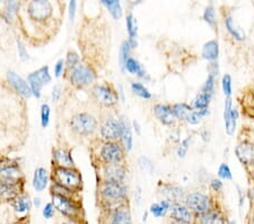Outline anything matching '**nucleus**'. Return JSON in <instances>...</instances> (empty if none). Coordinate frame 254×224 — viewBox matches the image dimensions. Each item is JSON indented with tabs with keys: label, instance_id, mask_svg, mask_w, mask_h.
Segmentation results:
<instances>
[{
	"label": "nucleus",
	"instance_id": "nucleus-51",
	"mask_svg": "<svg viewBox=\"0 0 254 224\" xmlns=\"http://www.w3.org/2000/svg\"><path fill=\"white\" fill-rule=\"evenodd\" d=\"M217 73H218V65L216 63H212L209 65V74L212 76H216Z\"/></svg>",
	"mask_w": 254,
	"mask_h": 224
},
{
	"label": "nucleus",
	"instance_id": "nucleus-7",
	"mask_svg": "<svg viewBox=\"0 0 254 224\" xmlns=\"http://www.w3.org/2000/svg\"><path fill=\"white\" fill-rule=\"evenodd\" d=\"M187 206L192 213L202 214L210 210V199L201 193H192L186 198Z\"/></svg>",
	"mask_w": 254,
	"mask_h": 224
},
{
	"label": "nucleus",
	"instance_id": "nucleus-50",
	"mask_svg": "<svg viewBox=\"0 0 254 224\" xmlns=\"http://www.w3.org/2000/svg\"><path fill=\"white\" fill-rule=\"evenodd\" d=\"M210 185H211V188L214 189L215 191H219L220 189L223 188V182L218 180V179H212Z\"/></svg>",
	"mask_w": 254,
	"mask_h": 224
},
{
	"label": "nucleus",
	"instance_id": "nucleus-44",
	"mask_svg": "<svg viewBox=\"0 0 254 224\" xmlns=\"http://www.w3.org/2000/svg\"><path fill=\"white\" fill-rule=\"evenodd\" d=\"M201 115H200L199 113V111H192V113L190 115V117L188 118V122H189V124H191V125H198L200 121H201Z\"/></svg>",
	"mask_w": 254,
	"mask_h": 224
},
{
	"label": "nucleus",
	"instance_id": "nucleus-8",
	"mask_svg": "<svg viewBox=\"0 0 254 224\" xmlns=\"http://www.w3.org/2000/svg\"><path fill=\"white\" fill-rule=\"evenodd\" d=\"M101 156L108 164L119 163L124 158V150L121 146L114 142H109L101 149Z\"/></svg>",
	"mask_w": 254,
	"mask_h": 224
},
{
	"label": "nucleus",
	"instance_id": "nucleus-1",
	"mask_svg": "<svg viewBox=\"0 0 254 224\" xmlns=\"http://www.w3.org/2000/svg\"><path fill=\"white\" fill-rule=\"evenodd\" d=\"M56 183L61 188L76 190L81 186V177L76 170L70 168H57L53 173Z\"/></svg>",
	"mask_w": 254,
	"mask_h": 224
},
{
	"label": "nucleus",
	"instance_id": "nucleus-3",
	"mask_svg": "<svg viewBox=\"0 0 254 224\" xmlns=\"http://www.w3.org/2000/svg\"><path fill=\"white\" fill-rule=\"evenodd\" d=\"M72 130L80 135H89L94 133L97 128V121L93 116L88 113H79L75 116L70 121Z\"/></svg>",
	"mask_w": 254,
	"mask_h": 224
},
{
	"label": "nucleus",
	"instance_id": "nucleus-25",
	"mask_svg": "<svg viewBox=\"0 0 254 224\" xmlns=\"http://www.w3.org/2000/svg\"><path fill=\"white\" fill-rule=\"evenodd\" d=\"M122 125V134H121V140L124 143V146L127 150H130L132 149V134H131V129L129 125L126 121L121 120Z\"/></svg>",
	"mask_w": 254,
	"mask_h": 224
},
{
	"label": "nucleus",
	"instance_id": "nucleus-19",
	"mask_svg": "<svg viewBox=\"0 0 254 224\" xmlns=\"http://www.w3.org/2000/svg\"><path fill=\"white\" fill-rule=\"evenodd\" d=\"M20 172L15 166H6L0 170V182L7 183V185L15 186L19 180Z\"/></svg>",
	"mask_w": 254,
	"mask_h": 224
},
{
	"label": "nucleus",
	"instance_id": "nucleus-16",
	"mask_svg": "<svg viewBox=\"0 0 254 224\" xmlns=\"http://www.w3.org/2000/svg\"><path fill=\"white\" fill-rule=\"evenodd\" d=\"M108 224H132L130 212L126 207H117L110 213Z\"/></svg>",
	"mask_w": 254,
	"mask_h": 224
},
{
	"label": "nucleus",
	"instance_id": "nucleus-10",
	"mask_svg": "<svg viewBox=\"0 0 254 224\" xmlns=\"http://www.w3.org/2000/svg\"><path fill=\"white\" fill-rule=\"evenodd\" d=\"M93 93L95 99L100 102V103L108 105V107L116 104L119 100L117 93L110 87L104 86V85H97V86L94 87Z\"/></svg>",
	"mask_w": 254,
	"mask_h": 224
},
{
	"label": "nucleus",
	"instance_id": "nucleus-12",
	"mask_svg": "<svg viewBox=\"0 0 254 224\" xmlns=\"http://www.w3.org/2000/svg\"><path fill=\"white\" fill-rule=\"evenodd\" d=\"M103 176L105 178V181L122 182L126 177V170L119 163H113V164H108L105 166Z\"/></svg>",
	"mask_w": 254,
	"mask_h": 224
},
{
	"label": "nucleus",
	"instance_id": "nucleus-2",
	"mask_svg": "<svg viewBox=\"0 0 254 224\" xmlns=\"http://www.w3.org/2000/svg\"><path fill=\"white\" fill-rule=\"evenodd\" d=\"M101 195L106 203L118 204L122 202L127 196V189L122 182L105 181L101 189Z\"/></svg>",
	"mask_w": 254,
	"mask_h": 224
},
{
	"label": "nucleus",
	"instance_id": "nucleus-43",
	"mask_svg": "<svg viewBox=\"0 0 254 224\" xmlns=\"http://www.w3.org/2000/svg\"><path fill=\"white\" fill-rule=\"evenodd\" d=\"M190 138H187V140H184L182 142V144L180 145V148L178 149V155L180 157H184L186 156V154L188 152V149H189V145H190Z\"/></svg>",
	"mask_w": 254,
	"mask_h": 224
},
{
	"label": "nucleus",
	"instance_id": "nucleus-22",
	"mask_svg": "<svg viewBox=\"0 0 254 224\" xmlns=\"http://www.w3.org/2000/svg\"><path fill=\"white\" fill-rule=\"evenodd\" d=\"M48 172L46 169L38 168L33 177V187L36 191H43L48 186Z\"/></svg>",
	"mask_w": 254,
	"mask_h": 224
},
{
	"label": "nucleus",
	"instance_id": "nucleus-39",
	"mask_svg": "<svg viewBox=\"0 0 254 224\" xmlns=\"http://www.w3.org/2000/svg\"><path fill=\"white\" fill-rule=\"evenodd\" d=\"M214 87H215V76L212 75H209L207 81L204 83V86H203V91L204 93H207V94H212V92H214Z\"/></svg>",
	"mask_w": 254,
	"mask_h": 224
},
{
	"label": "nucleus",
	"instance_id": "nucleus-26",
	"mask_svg": "<svg viewBox=\"0 0 254 224\" xmlns=\"http://www.w3.org/2000/svg\"><path fill=\"white\" fill-rule=\"evenodd\" d=\"M171 204L169 201H162L161 203H155L150 206V213L156 218H162L170 210Z\"/></svg>",
	"mask_w": 254,
	"mask_h": 224
},
{
	"label": "nucleus",
	"instance_id": "nucleus-52",
	"mask_svg": "<svg viewBox=\"0 0 254 224\" xmlns=\"http://www.w3.org/2000/svg\"><path fill=\"white\" fill-rule=\"evenodd\" d=\"M63 224H79L78 222L76 221V220H68V221H65V222H64Z\"/></svg>",
	"mask_w": 254,
	"mask_h": 224
},
{
	"label": "nucleus",
	"instance_id": "nucleus-20",
	"mask_svg": "<svg viewBox=\"0 0 254 224\" xmlns=\"http://www.w3.org/2000/svg\"><path fill=\"white\" fill-rule=\"evenodd\" d=\"M198 224H224V218L218 211L209 210L199 215Z\"/></svg>",
	"mask_w": 254,
	"mask_h": 224
},
{
	"label": "nucleus",
	"instance_id": "nucleus-9",
	"mask_svg": "<svg viewBox=\"0 0 254 224\" xmlns=\"http://www.w3.org/2000/svg\"><path fill=\"white\" fill-rule=\"evenodd\" d=\"M28 14L36 20H44L52 14V6L49 1H32L28 5Z\"/></svg>",
	"mask_w": 254,
	"mask_h": 224
},
{
	"label": "nucleus",
	"instance_id": "nucleus-32",
	"mask_svg": "<svg viewBox=\"0 0 254 224\" xmlns=\"http://www.w3.org/2000/svg\"><path fill=\"white\" fill-rule=\"evenodd\" d=\"M16 195L15 186L7 185V183L0 182V198H13Z\"/></svg>",
	"mask_w": 254,
	"mask_h": 224
},
{
	"label": "nucleus",
	"instance_id": "nucleus-29",
	"mask_svg": "<svg viewBox=\"0 0 254 224\" xmlns=\"http://www.w3.org/2000/svg\"><path fill=\"white\" fill-rule=\"evenodd\" d=\"M209 102H210V94H207V93L201 92L199 93L198 95L193 101V108L196 109V111H201V110H206L209 105Z\"/></svg>",
	"mask_w": 254,
	"mask_h": 224
},
{
	"label": "nucleus",
	"instance_id": "nucleus-34",
	"mask_svg": "<svg viewBox=\"0 0 254 224\" xmlns=\"http://www.w3.org/2000/svg\"><path fill=\"white\" fill-rule=\"evenodd\" d=\"M131 89H132L134 94L139 95L140 97H142V99H150L151 97L150 92L143 86L141 83H132L131 84Z\"/></svg>",
	"mask_w": 254,
	"mask_h": 224
},
{
	"label": "nucleus",
	"instance_id": "nucleus-6",
	"mask_svg": "<svg viewBox=\"0 0 254 224\" xmlns=\"http://www.w3.org/2000/svg\"><path fill=\"white\" fill-rule=\"evenodd\" d=\"M70 79L77 86H86L95 80V73L91 67L78 65L71 71Z\"/></svg>",
	"mask_w": 254,
	"mask_h": 224
},
{
	"label": "nucleus",
	"instance_id": "nucleus-4",
	"mask_svg": "<svg viewBox=\"0 0 254 224\" xmlns=\"http://www.w3.org/2000/svg\"><path fill=\"white\" fill-rule=\"evenodd\" d=\"M28 83H30V87L32 91V94L40 97L41 96V88H42L43 85L49 84L51 81V76L50 73H49V67L44 66L40 68L39 71L34 73H31L27 77Z\"/></svg>",
	"mask_w": 254,
	"mask_h": 224
},
{
	"label": "nucleus",
	"instance_id": "nucleus-28",
	"mask_svg": "<svg viewBox=\"0 0 254 224\" xmlns=\"http://www.w3.org/2000/svg\"><path fill=\"white\" fill-rule=\"evenodd\" d=\"M225 24H226V27L229 33H231L235 39L237 40H244L245 39V33L243 32V30L240 27H237L234 24V20H233L232 17H227L225 19Z\"/></svg>",
	"mask_w": 254,
	"mask_h": 224
},
{
	"label": "nucleus",
	"instance_id": "nucleus-33",
	"mask_svg": "<svg viewBox=\"0 0 254 224\" xmlns=\"http://www.w3.org/2000/svg\"><path fill=\"white\" fill-rule=\"evenodd\" d=\"M127 28H128V33L130 39H134L137 36V20L133 17L132 14H129L127 16Z\"/></svg>",
	"mask_w": 254,
	"mask_h": 224
},
{
	"label": "nucleus",
	"instance_id": "nucleus-27",
	"mask_svg": "<svg viewBox=\"0 0 254 224\" xmlns=\"http://www.w3.org/2000/svg\"><path fill=\"white\" fill-rule=\"evenodd\" d=\"M125 68L130 73V74H134L139 77L146 76V73H145V71H143V68L141 67V65L133 58H129L128 60H127Z\"/></svg>",
	"mask_w": 254,
	"mask_h": 224
},
{
	"label": "nucleus",
	"instance_id": "nucleus-17",
	"mask_svg": "<svg viewBox=\"0 0 254 224\" xmlns=\"http://www.w3.org/2000/svg\"><path fill=\"white\" fill-rule=\"evenodd\" d=\"M239 160L244 164H253L254 163V146L250 143H241L235 149Z\"/></svg>",
	"mask_w": 254,
	"mask_h": 224
},
{
	"label": "nucleus",
	"instance_id": "nucleus-41",
	"mask_svg": "<svg viewBox=\"0 0 254 224\" xmlns=\"http://www.w3.org/2000/svg\"><path fill=\"white\" fill-rule=\"evenodd\" d=\"M218 176L220 178H223V179H227V180H231V179H232V172H231V169H229V166L227 164H225V163H223V164L219 166Z\"/></svg>",
	"mask_w": 254,
	"mask_h": 224
},
{
	"label": "nucleus",
	"instance_id": "nucleus-38",
	"mask_svg": "<svg viewBox=\"0 0 254 224\" xmlns=\"http://www.w3.org/2000/svg\"><path fill=\"white\" fill-rule=\"evenodd\" d=\"M223 91L227 97L232 94V78L229 75H225L223 77Z\"/></svg>",
	"mask_w": 254,
	"mask_h": 224
},
{
	"label": "nucleus",
	"instance_id": "nucleus-11",
	"mask_svg": "<svg viewBox=\"0 0 254 224\" xmlns=\"http://www.w3.org/2000/svg\"><path fill=\"white\" fill-rule=\"evenodd\" d=\"M101 134L105 140L116 141L118 138H121L122 134V125L121 121L110 119L102 126Z\"/></svg>",
	"mask_w": 254,
	"mask_h": 224
},
{
	"label": "nucleus",
	"instance_id": "nucleus-30",
	"mask_svg": "<svg viewBox=\"0 0 254 224\" xmlns=\"http://www.w3.org/2000/svg\"><path fill=\"white\" fill-rule=\"evenodd\" d=\"M103 5L110 10V13L116 19H119L122 16V8L120 2L117 0H103Z\"/></svg>",
	"mask_w": 254,
	"mask_h": 224
},
{
	"label": "nucleus",
	"instance_id": "nucleus-49",
	"mask_svg": "<svg viewBox=\"0 0 254 224\" xmlns=\"http://www.w3.org/2000/svg\"><path fill=\"white\" fill-rule=\"evenodd\" d=\"M76 6H77L76 1H70V3H69V17H70L71 22H73V19H75Z\"/></svg>",
	"mask_w": 254,
	"mask_h": 224
},
{
	"label": "nucleus",
	"instance_id": "nucleus-54",
	"mask_svg": "<svg viewBox=\"0 0 254 224\" xmlns=\"http://www.w3.org/2000/svg\"><path fill=\"white\" fill-rule=\"evenodd\" d=\"M171 224H192L190 222H181V221H173Z\"/></svg>",
	"mask_w": 254,
	"mask_h": 224
},
{
	"label": "nucleus",
	"instance_id": "nucleus-35",
	"mask_svg": "<svg viewBox=\"0 0 254 224\" xmlns=\"http://www.w3.org/2000/svg\"><path fill=\"white\" fill-rule=\"evenodd\" d=\"M31 209V201L28 197H19L17 201L15 202V210L18 213H25L26 211Z\"/></svg>",
	"mask_w": 254,
	"mask_h": 224
},
{
	"label": "nucleus",
	"instance_id": "nucleus-37",
	"mask_svg": "<svg viewBox=\"0 0 254 224\" xmlns=\"http://www.w3.org/2000/svg\"><path fill=\"white\" fill-rule=\"evenodd\" d=\"M203 18L208 24H210V25H214L215 22H216L214 7L209 6V7L206 8V10H204V13H203Z\"/></svg>",
	"mask_w": 254,
	"mask_h": 224
},
{
	"label": "nucleus",
	"instance_id": "nucleus-45",
	"mask_svg": "<svg viewBox=\"0 0 254 224\" xmlns=\"http://www.w3.org/2000/svg\"><path fill=\"white\" fill-rule=\"evenodd\" d=\"M61 95H63V88L60 85H55V87L52 89V100L53 102H58L60 100Z\"/></svg>",
	"mask_w": 254,
	"mask_h": 224
},
{
	"label": "nucleus",
	"instance_id": "nucleus-23",
	"mask_svg": "<svg viewBox=\"0 0 254 224\" xmlns=\"http://www.w3.org/2000/svg\"><path fill=\"white\" fill-rule=\"evenodd\" d=\"M218 55H219V47H218V43H217V41L211 40L209 41V42L204 43V46L202 48V56L204 59L214 61L218 58Z\"/></svg>",
	"mask_w": 254,
	"mask_h": 224
},
{
	"label": "nucleus",
	"instance_id": "nucleus-36",
	"mask_svg": "<svg viewBox=\"0 0 254 224\" xmlns=\"http://www.w3.org/2000/svg\"><path fill=\"white\" fill-rule=\"evenodd\" d=\"M50 121V107L48 104H43L41 107V125L42 127H47Z\"/></svg>",
	"mask_w": 254,
	"mask_h": 224
},
{
	"label": "nucleus",
	"instance_id": "nucleus-24",
	"mask_svg": "<svg viewBox=\"0 0 254 224\" xmlns=\"http://www.w3.org/2000/svg\"><path fill=\"white\" fill-rule=\"evenodd\" d=\"M172 110H173L175 118H178V119H181V120H186V121L188 120V118L190 117L192 111H193V109L186 103L175 104L174 107L172 108Z\"/></svg>",
	"mask_w": 254,
	"mask_h": 224
},
{
	"label": "nucleus",
	"instance_id": "nucleus-40",
	"mask_svg": "<svg viewBox=\"0 0 254 224\" xmlns=\"http://www.w3.org/2000/svg\"><path fill=\"white\" fill-rule=\"evenodd\" d=\"M78 63H79V57L75 52H69L68 56H67V66L69 68L73 69L75 67L78 66Z\"/></svg>",
	"mask_w": 254,
	"mask_h": 224
},
{
	"label": "nucleus",
	"instance_id": "nucleus-46",
	"mask_svg": "<svg viewBox=\"0 0 254 224\" xmlns=\"http://www.w3.org/2000/svg\"><path fill=\"white\" fill-rule=\"evenodd\" d=\"M17 49H18V55L20 57V59L27 60L28 59V54H27L25 47H24V44L20 42V41H17Z\"/></svg>",
	"mask_w": 254,
	"mask_h": 224
},
{
	"label": "nucleus",
	"instance_id": "nucleus-5",
	"mask_svg": "<svg viewBox=\"0 0 254 224\" xmlns=\"http://www.w3.org/2000/svg\"><path fill=\"white\" fill-rule=\"evenodd\" d=\"M52 205L64 217L70 220H75L78 214V209L68 197L63 194H55L52 196Z\"/></svg>",
	"mask_w": 254,
	"mask_h": 224
},
{
	"label": "nucleus",
	"instance_id": "nucleus-55",
	"mask_svg": "<svg viewBox=\"0 0 254 224\" xmlns=\"http://www.w3.org/2000/svg\"><path fill=\"white\" fill-rule=\"evenodd\" d=\"M229 224H236V222H234V221H232V222H229Z\"/></svg>",
	"mask_w": 254,
	"mask_h": 224
},
{
	"label": "nucleus",
	"instance_id": "nucleus-14",
	"mask_svg": "<svg viewBox=\"0 0 254 224\" xmlns=\"http://www.w3.org/2000/svg\"><path fill=\"white\" fill-rule=\"evenodd\" d=\"M224 119H225V126H226V132L228 135H233L236 128V121H237V111L232 108V101L229 97H227L226 102H225V111H224Z\"/></svg>",
	"mask_w": 254,
	"mask_h": 224
},
{
	"label": "nucleus",
	"instance_id": "nucleus-15",
	"mask_svg": "<svg viewBox=\"0 0 254 224\" xmlns=\"http://www.w3.org/2000/svg\"><path fill=\"white\" fill-rule=\"evenodd\" d=\"M171 211V218L174 221H181V222H190L193 220V213L188 209V206H184L180 203H175L170 207Z\"/></svg>",
	"mask_w": 254,
	"mask_h": 224
},
{
	"label": "nucleus",
	"instance_id": "nucleus-31",
	"mask_svg": "<svg viewBox=\"0 0 254 224\" xmlns=\"http://www.w3.org/2000/svg\"><path fill=\"white\" fill-rule=\"evenodd\" d=\"M165 195L169 197V201L180 202L184 199L182 189L178 188V187H167V189L165 190Z\"/></svg>",
	"mask_w": 254,
	"mask_h": 224
},
{
	"label": "nucleus",
	"instance_id": "nucleus-48",
	"mask_svg": "<svg viewBox=\"0 0 254 224\" xmlns=\"http://www.w3.org/2000/svg\"><path fill=\"white\" fill-rule=\"evenodd\" d=\"M64 68V61L63 59H60L55 66V74L57 77H59L61 74H63Z\"/></svg>",
	"mask_w": 254,
	"mask_h": 224
},
{
	"label": "nucleus",
	"instance_id": "nucleus-47",
	"mask_svg": "<svg viewBox=\"0 0 254 224\" xmlns=\"http://www.w3.org/2000/svg\"><path fill=\"white\" fill-rule=\"evenodd\" d=\"M19 8V3L16 2V1H9L7 2V14L8 15H11L13 13H15L16 10H17Z\"/></svg>",
	"mask_w": 254,
	"mask_h": 224
},
{
	"label": "nucleus",
	"instance_id": "nucleus-21",
	"mask_svg": "<svg viewBox=\"0 0 254 224\" xmlns=\"http://www.w3.org/2000/svg\"><path fill=\"white\" fill-rule=\"evenodd\" d=\"M53 158L59 165V168H70L73 165V160L70 155V153L67 152L65 149H58L53 152Z\"/></svg>",
	"mask_w": 254,
	"mask_h": 224
},
{
	"label": "nucleus",
	"instance_id": "nucleus-53",
	"mask_svg": "<svg viewBox=\"0 0 254 224\" xmlns=\"http://www.w3.org/2000/svg\"><path fill=\"white\" fill-rule=\"evenodd\" d=\"M34 205L36 207H40V205H41V199L40 198H35L34 199Z\"/></svg>",
	"mask_w": 254,
	"mask_h": 224
},
{
	"label": "nucleus",
	"instance_id": "nucleus-18",
	"mask_svg": "<svg viewBox=\"0 0 254 224\" xmlns=\"http://www.w3.org/2000/svg\"><path fill=\"white\" fill-rule=\"evenodd\" d=\"M154 112L157 119L163 122L164 125H173L175 122L176 118L174 116V112L169 105L156 104L154 108Z\"/></svg>",
	"mask_w": 254,
	"mask_h": 224
},
{
	"label": "nucleus",
	"instance_id": "nucleus-42",
	"mask_svg": "<svg viewBox=\"0 0 254 224\" xmlns=\"http://www.w3.org/2000/svg\"><path fill=\"white\" fill-rule=\"evenodd\" d=\"M56 213V209L53 207L52 203H48L46 206H44V209L42 210V215L44 219L47 220H50L53 218V215Z\"/></svg>",
	"mask_w": 254,
	"mask_h": 224
},
{
	"label": "nucleus",
	"instance_id": "nucleus-13",
	"mask_svg": "<svg viewBox=\"0 0 254 224\" xmlns=\"http://www.w3.org/2000/svg\"><path fill=\"white\" fill-rule=\"evenodd\" d=\"M7 79L9 81V84L13 86L19 94H22L25 97H30L32 95V91L30 85H28L22 77L18 76L14 72H8L7 73Z\"/></svg>",
	"mask_w": 254,
	"mask_h": 224
}]
</instances>
